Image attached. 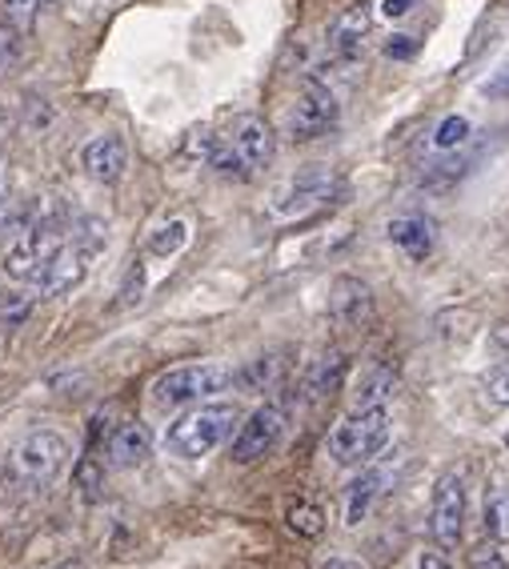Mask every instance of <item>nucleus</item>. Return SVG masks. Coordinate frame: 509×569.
<instances>
[{
    "mask_svg": "<svg viewBox=\"0 0 509 569\" xmlns=\"http://www.w3.org/2000/svg\"><path fill=\"white\" fill-rule=\"evenodd\" d=\"M197 149H201L204 161L213 164L221 177H233V181H249V177H253L249 161L233 149V141H221V137H213V132H204V137H197Z\"/></svg>",
    "mask_w": 509,
    "mask_h": 569,
    "instance_id": "obj_19",
    "label": "nucleus"
},
{
    "mask_svg": "<svg viewBox=\"0 0 509 569\" xmlns=\"http://www.w3.org/2000/svg\"><path fill=\"white\" fill-rule=\"evenodd\" d=\"M81 169L89 181L97 184H117L129 169V144L121 132H97L81 149Z\"/></svg>",
    "mask_w": 509,
    "mask_h": 569,
    "instance_id": "obj_10",
    "label": "nucleus"
},
{
    "mask_svg": "<svg viewBox=\"0 0 509 569\" xmlns=\"http://www.w3.org/2000/svg\"><path fill=\"white\" fill-rule=\"evenodd\" d=\"M341 117V101H337V92L329 89L326 81H309L306 89L297 92V101L289 104L286 112V132L289 141H317V137H326L329 129L337 124Z\"/></svg>",
    "mask_w": 509,
    "mask_h": 569,
    "instance_id": "obj_6",
    "label": "nucleus"
},
{
    "mask_svg": "<svg viewBox=\"0 0 509 569\" xmlns=\"http://www.w3.org/2000/svg\"><path fill=\"white\" fill-rule=\"evenodd\" d=\"M29 297H21V293H9V297H0V326L4 329H17L29 317Z\"/></svg>",
    "mask_w": 509,
    "mask_h": 569,
    "instance_id": "obj_26",
    "label": "nucleus"
},
{
    "mask_svg": "<svg viewBox=\"0 0 509 569\" xmlns=\"http://www.w3.org/2000/svg\"><path fill=\"white\" fill-rule=\"evenodd\" d=\"M329 313H333L337 326H366L369 313H373V293L361 277H337L333 293H329Z\"/></svg>",
    "mask_w": 509,
    "mask_h": 569,
    "instance_id": "obj_13",
    "label": "nucleus"
},
{
    "mask_svg": "<svg viewBox=\"0 0 509 569\" xmlns=\"http://www.w3.org/2000/svg\"><path fill=\"white\" fill-rule=\"evenodd\" d=\"M121 306H129V301H141V269H133V273H129V284H124L121 289Z\"/></svg>",
    "mask_w": 509,
    "mask_h": 569,
    "instance_id": "obj_31",
    "label": "nucleus"
},
{
    "mask_svg": "<svg viewBox=\"0 0 509 569\" xmlns=\"http://www.w3.org/2000/svg\"><path fill=\"white\" fill-rule=\"evenodd\" d=\"M286 526L293 529L297 538H321V533H326V513H321V506H313V501H289Z\"/></svg>",
    "mask_w": 509,
    "mask_h": 569,
    "instance_id": "obj_21",
    "label": "nucleus"
},
{
    "mask_svg": "<svg viewBox=\"0 0 509 569\" xmlns=\"http://www.w3.org/2000/svg\"><path fill=\"white\" fill-rule=\"evenodd\" d=\"M393 393H398V369L369 366L353 386V409H386Z\"/></svg>",
    "mask_w": 509,
    "mask_h": 569,
    "instance_id": "obj_17",
    "label": "nucleus"
},
{
    "mask_svg": "<svg viewBox=\"0 0 509 569\" xmlns=\"http://www.w3.org/2000/svg\"><path fill=\"white\" fill-rule=\"evenodd\" d=\"M413 52H418V41H409V37H393V41L386 44V57H413Z\"/></svg>",
    "mask_w": 509,
    "mask_h": 569,
    "instance_id": "obj_29",
    "label": "nucleus"
},
{
    "mask_svg": "<svg viewBox=\"0 0 509 569\" xmlns=\"http://www.w3.org/2000/svg\"><path fill=\"white\" fill-rule=\"evenodd\" d=\"M369 24H373V9H369V0H357L349 4L333 24H329V49L337 57H353L361 49V41L369 37Z\"/></svg>",
    "mask_w": 509,
    "mask_h": 569,
    "instance_id": "obj_14",
    "label": "nucleus"
},
{
    "mask_svg": "<svg viewBox=\"0 0 509 569\" xmlns=\"http://www.w3.org/2000/svg\"><path fill=\"white\" fill-rule=\"evenodd\" d=\"M473 569H506V561L498 558V549H473Z\"/></svg>",
    "mask_w": 509,
    "mask_h": 569,
    "instance_id": "obj_28",
    "label": "nucleus"
},
{
    "mask_svg": "<svg viewBox=\"0 0 509 569\" xmlns=\"http://www.w3.org/2000/svg\"><path fill=\"white\" fill-rule=\"evenodd\" d=\"M389 241L413 261H426L433 253V224L426 217H398V221H389Z\"/></svg>",
    "mask_w": 509,
    "mask_h": 569,
    "instance_id": "obj_18",
    "label": "nucleus"
},
{
    "mask_svg": "<svg viewBox=\"0 0 509 569\" xmlns=\"http://www.w3.org/2000/svg\"><path fill=\"white\" fill-rule=\"evenodd\" d=\"M486 533L493 541H509V493L506 489H486Z\"/></svg>",
    "mask_w": 509,
    "mask_h": 569,
    "instance_id": "obj_22",
    "label": "nucleus"
},
{
    "mask_svg": "<svg viewBox=\"0 0 509 569\" xmlns=\"http://www.w3.org/2000/svg\"><path fill=\"white\" fill-rule=\"evenodd\" d=\"M389 413L386 409H353L346 421H337L329 433V458L337 466H366L389 446Z\"/></svg>",
    "mask_w": 509,
    "mask_h": 569,
    "instance_id": "obj_3",
    "label": "nucleus"
},
{
    "mask_svg": "<svg viewBox=\"0 0 509 569\" xmlns=\"http://www.w3.org/2000/svg\"><path fill=\"white\" fill-rule=\"evenodd\" d=\"M337 193H341V181H337L329 169H321V164H309V169L293 173L277 189L273 201H269V213H273L277 221H301V217L317 213V209H326L329 201H337Z\"/></svg>",
    "mask_w": 509,
    "mask_h": 569,
    "instance_id": "obj_5",
    "label": "nucleus"
},
{
    "mask_svg": "<svg viewBox=\"0 0 509 569\" xmlns=\"http://www.w3.org/2000/svg\"><path fill=\"white\" fill-rule=\"evenodd\" d=\"M184 241H189V224H184V221H169V224H161L153 237H149V253L173 257V253H181V249H184Z\"/></svg>",
    "mask_w": 509,
    "mask_h": 569,
    "instance_id": "obj_24",
    "label": "nucleus"
},
{
    "mask_svg": "<svg viewBox=\"0 0 509 569\" xmlns=\"http://www.w3.org/2000/svg\"><path fill=\"white\" fill-rule=\"evenodd\" d=\"M286 438V406L266 401L261 409L249 413V421H241L233 438V461L237 466H253V461L269 458Z\"/></svg>",
    "mask_w": 509,
    "mask_h": 569,
    "instance_id": "obj_7",
    "label": "nucleus"
},
{
    "mask_svg": "<svg viewBox=\"0 0 509 569\" xmlns=\"http://www.w3.org/2000/svg\"><path fill=\"white\" fill-rule=\"evenodd\" d=\"M69 458H72V446L64 433H57V429H32L29 438L12 449L9 473H12V481H21V486L41 489L61 478Z\"/></svg>",
    "mask_w": 509,
    "mask_h": 569,
    "instance_id": "obj_4",
    "label": "nucleus"
},
{
    "mask_svg": "<svg viewBox=\"0 0 509 569\" xmlns=\"http://www.w3.org/2000/svg\"><path fill=\"white\" fill-rule=\"evenodd\" d=\"M0 473H4V466H0Z\"/></svg>",
    "mask_w": 509,
    "mask_h": 569,
    "instance_id": "obj_36",
    "label": "nucleus"
},
{
    "mask_svg": "<svg viewBox=\"0 0 509 569\" xmlns=\"http://www.w3.org/2000/svg\"><path fill=\"white\" fill-rule=\"evenodd\" d=\"M418 569H453V566H449V561L441 558V553H421V558H418Z\"/></svg>",
    "mask_w": 509,
    "mask_h": 569,
    "instance_id": "obj_33",
    "label": "nucleus"
},
{
    "mask_svg": "<svg viewBox=\"0 0 509 569\" xmlns=\"http://www.w3.org/2000/svg\"><path fill=\"white\" fill-rule=\"evenodd\" d=\"M326 569H353V566H349V561H329Z\"/></svg>",
    "mask_w": 509,
    "mask_h": 569,
    "instance_id": "obj_35",
    "label": "nucleus"
},
{
    "mask_svg": "<svg viewBox=\"0 0 509 569\" xmlns=\"http://www.w3.org/2000/svg\"><path fill=\"white\" fill-rule=\"evenodd\" d=\"M229 386H233V369L217 366V361H189V366L164 369L153 386H149V397L161 409H181V406H201L209 397L224 393Z\"/></svg>",
    "mask_w": 509,
    "mask_h": 569,
    "instance_id": "obj_2",
    "label": "nucleus"
},
{
    "mask_svg": "<svg viewBox=\"0 0 509 569\" xmlns=\"http://www.w3.org/2000/svg\"><path fill=\"white\" fill-rule=\"evenodd\" d=\"M149 453H153V438H149V429L137 426V421H124V426L109 438V461L117 469L144 466Z\"/></svg>",
    "mask_w": 509,
    "mask_h": 569,
    "instance_id": "obj_16",
    "label": "nucleus"
},
{
    "mask_svg": "<svg viewBox=\"0 0 509 569\" xmlns=\"http://www.w3.org/2000/svg\"><path fill=\"white\" fill-rule=\"evenodd\" d=\"M398 469L393 466H369L366 473H357L346 489V526H361V521L373 513V506L386 498L389 481H393Z\"/></svg>",
    "mask_w": 509,
    "mask_h": 569,
    "instance_id": "obj_12",
    "label": "nucleus"
},
{
    "mask_svg": "<svg viewBox=\"0 0 509 569\" xmlns=\"http://www.w3.org/2000/svg\"><path fill=\"white\" fill-rule=\"evenodd\" d=\"M229 141H233L237 153L249 161V169H266V164H273L277 157V132L273 124L266 121V117H257V112H241L233 121V129H229Z\"/></svg>",
    "mask_w": 509,
    "mask_h": 569,
    "instance_id": "obj_11",
    "label": "nucleus"
},
{
    "mask_svg": "<svg viewBox=\"0 0 509 569\" xmlns=\"http://www.w3.org/2000/svg\"><path fill=\"white\" fill-rule=\"evenodd\" d=\"M466 481L461 473H441L438 486H433V506H429V529L438 538L441 549L461 546V533H466Z\"/></svg>",
    "mask_w": 509,
    "mask_h": 569,
    "instance_id": "obj_8",
    "label": "nucleus"
},
{
    "mask_svg": "<svg viewBox=\"0 0 509 569\" xmlns=\"http://www.w3.org/2000/svg\"><path fill=\"white\" fill-rule=\"evenodd\" d=\"M81 481H84V493H92V489H97V466H92V461H84V466H81Z\"/></svg>",
    "mask_w": 509,
    "mask_h": 569,
    "instance_id": "obj_34",
    "label": "nucleus"
},
{
    "mask_svg": "<svg viewBox=\"0 0 509 569\" xmlns=\"http://www.w3.org/2000/svg\"><path fill=\"white\" fill-rule=\"evenodd\" d=\"M233 386L244 393H266V389L281 386V361L277 357H253L241 369H233Z\"/></svg>",
    "mask_w": 509,
    "mask_h": 569,
    "instance_id": "obj_20",
    "label": "nucleus"
},
{
    "mask_svg": "<svg viewBox=\"0 0 509 569\" xmlns=\"http://www.w3.org/2000/svg\"><path fill=\"white\" fill-rule=\"evenodd\" d=\"M346 369H349V361H346V353H321L309 366V373H306V381H301V393L309 397V401H329V397L337 393V389L346 386Z\"/></svg>",
    "mask_w": 509,
    "mask_h": 569,
    "instance_id": "obj_15",
    "label": "nucleus"
},
{
    "mask_svg": "<svg viewBox=\"0 0 509 569\" xmlns=\"http://www.w3.org/2000/svg\"><path fill=\"white\" fill-rule=\"evenodd\" d=\"M469 121L466 117H458V112H453V117H446V121L438 124V132H433V149H441V153H446V149H458V144H466L469 141Z\"/></svg>",
    "mask_w": 509,
    "mask_h": 569,
    "instance_id": "obj_25",
    "label": "nucleus"
},
{
    "mask_svg": "<svg viewBox=\"0 0 509 569\" xmlns=\"http://www.w3.org/2000/svg\"><path fill=\"white\" fill-rule=\"evenodd\" d=\"M486 389H489V397H493V401L509 406V361H506V366H498V369H489Z\"/></svg>",
    "mask_w": 509,
    "mask_h": 569,
    "instance_id": "obj_27",
    "label": "nucleus"
},
{
    "mask_svg": "<svg viewBox=\"0 0 509 569\" xmlns=\"http://www.w3.org/2000/svg\"><path fill=\"white\" fill-rule=\"evenodd\" d=\"M37 12H41V0H0V24L12 29L17 37H24L32 29Z\"/></svg>",
    "mask_w": 509,
    "mask_h": 569,
    "instance_id": "obj_23",
    "label": "nucleus"
},
{
    "mask_svg": "<svg viewBox=\"0 0 509 569\" xmlns=\"http://www.w3.org/2000/svg\"><path fill=\"white\" fill-rule=\"evenodd\" d=\"M409 9H413V0H386V4H381V12H386L389 21H393V17H406Z\"/></svg>",
    "mask_w": 509,
    "mask_h": 569,
    "instance_id": "obj_32",
    "label": "nucleus"
},
{
    "mask_svg": "<svg viewBox=\"0 0 509 569\" xmlns=\"http://www.w3.org/2000/svg\"><path fill=\"white\" fill-rule=\"evenodd\" d=\"M237 409L229 401H201V406H189L177 421H169L164 429V449L181 461L209 458L213 449H221L233 433Z\"/></svg>",
    "mask_w": 509,
    "mask_h": 569,
    "instance_id": "obj_1",
    "label": "nucleus"
},
{
    "mask_svg": "<svg viewBox=\"0 0 509 569\" xmlns=\"http://www.w3.org/2000/svg\"><path fill=\"white\" fill-rule=\"evenodd\" d=\"M486 97H498V101H509V69L486 84Z\"/></svg>",
    "mask_w": 509,
    "mask_h": 569,
    "instance_id": "obj_30",
    "label": "nucleus"
},
{
    "mask_svg": "<svg viewBox=\"0 0 509 569\" xmlns=\"http://www.w3.org/2000/svg\"><path fill=\"white\" fill-rule=\"evenodd\" d=\"M89 257H92V249H89V244H81V241H69L64 249H57V253H52L49 261L32 273L37 293H41V297L72 293V289L89 277Z\"/></svg>",
    "mask_w": 509,
    "mask_h": 569,
    "instance_id": "obj_9",
    "label": "nucleus"
}]
</instances>
